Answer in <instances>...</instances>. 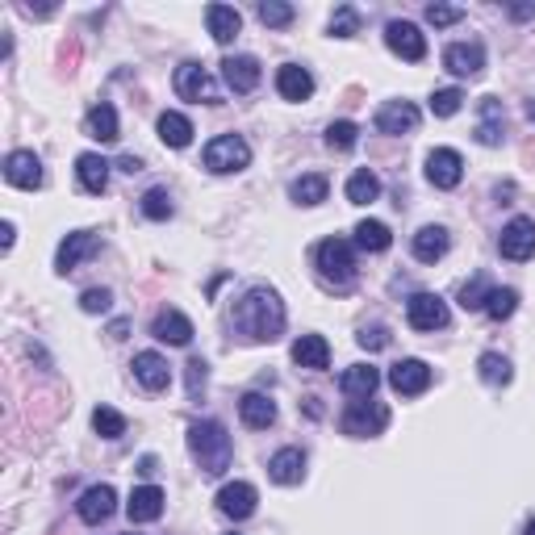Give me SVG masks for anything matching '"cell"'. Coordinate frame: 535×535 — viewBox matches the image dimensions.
Segmentation results:
<instances>
[{
    "mask_svg": "<svg viewBox=\"0 0 535 535\" xmlns=\"http://www.w3.org/2000/svg\"><path fill=\"white\" fill-rule=\"evenodd\" d=\"M230 318H235V330L247 343H272V339L285 335V301H280L277 288L268 285L247 288Z\"/></svg>",
    "mask_w": 535,
    "mask_h": 535,
    "instance_id": "obj_1",
    "label": "cell"
},
{
    "mask_svg": "<svg viewBox=\"0 0 535 535\" xmlns=\"http://www.w3.org/2000/svg\"><path fill=\"white\" fill-rule=\"evenodd\" d=\"M189 452L197 456V465L205 468L209 477H218L230 468V456H235V444H230L226 426L218 418H201V423L189 426Z\"/></svg>",
    "mask_w": 535,
    "mask_h": 535,
    "instance_id": "obj_2",
    "label": "cell"
},
{
    "mask_svg": "<svg viewBox=\"0 0 535 535\" xmlns=\"http://www.w3.org/2000/svg\"><path fill=\"white\" fill-rule=\"evenodd\" d=\"M314 264H318V277L327 280L330 288H347L356 280V251L347 238H322L314 251Z\"/></svg>",
    "mask_w": 535,
    "mask_h": 535,
    "instance_id": "obj_3",
    "label": "cell"
},
{
    "mask_svg": "<svg viewBox=\"0 0 535 535\" xmlns=\"http://www.w3.org/2000/svg\"><path fill=\"white\" fill-rule=\"evenodd\" d=\"M205 168L218 172V176H230V172H243L251 163V147L247 139H238V134H218V139L205 147Z\"/></svg>",
    "mask_w": 535,
    "mask_h": 535,
    "instance_id": "obj_4",
    "label": "cell"
},
{
    "mask_svg": "<svg viewBox=\"0 0 535 535\" xmlns=\"http://www.w3.org/2000/svg\"><path fill=\"white\" fill-rule=\"evenodd\" d=\"M339 426H343V435L351 439H364V435H381L389 426V410L381 406V402H351V406L343 410V418H339Z\"/></svg>",
    "mask_w": 535,
    "mask_h": 535,
    "instance_id": "obj_5",
    "label": "cell"
},
{
    "mask_svg": "<svg viewBox=\"0 0 535 535\" xmlns=\"http://www.w3.org/2000/svg\"><path fill=\"white\" fill-rule=\"evenodd\" d=\"M176 92L184 100H193V105H218V100H222L214 76H209L201 63H180V68H176Z\"/></svg>",
    "mask_w": 535,
    "mask_h": 535,
    "instance_id": "obj_6",
    "label": "cell"
},
{
    "mask_svg": "<svg viewBox=\"0 0 535 535\" xmlns=\"http://www.w3.org/2000/svg\"><path fill=\"white\" fill-rule=\"evenodd\" d=\"M498 251H502L506 259H515V264L531 259L535 256V222L531 218H510L502 226V235H498Z\"/></svg>",
    "mask_w": 535,
    "mask_h": 535,
    "instance_id": "obj_7",
    "label": "cell"
},
{
    "mask_svg": "<svg viewBox=\"0 0 535 535\" xmlns=\"http://www.w3.org/2000/svg\"><path fill=\"white\" fill-rule=\"evenodd\" d=\"M389 389L402 397H418L431 389V368H426V360H397L393 368H389Z\"/></svg>",
    "mask_w": 535,
    "mask_h": 535,
    "instance_id": "obj_8",
    "label": "cell"
},
{
    "mask_svg": "<svg viewBox=\"0 0 535 535\" xmlns=\"http://www.w3.org/2000/svg\"><path fill=\"white\" fill-rule=\"evenodd\" d=\"M426 180L435 184V189H456L460 180H465V159H460V151L452 147H439L426 155Z\"/></svg>",
    "mask_w": 535,
    "mask_h": 535,
    "instance_id": "obj_9",
    "label": "cell"
},
{
    "mask_svg": "<svg viewBox=\"0 0 535 535\" xmlns=\"http://www.w3.org/2000/svg\"><path fill=\"white\" fill-rule=\"evenodd\" d=\"M406 318L414 330H444L447 327V306L444 298H435V293H414V298L406 301Z\"/></svg>",
    "mask_w": 535,
    "mask_h": 535,
    "instance_id": "obj_10",
    "label": "cell"
},
{
    "mask_svg": "<svg viewBox=\"0 0 535 535\" xmlns=\"http://www.w3.org/2000/svg\"><path fill=\"white\" fill-rule=\"evenodd\" d=\"M385 47L393 50V55H402L406 63L426 59V38L418 34V26H410V21H389L385 26Z\"/></svg>",
    "mask_w": 535,
    "mask_h": 535,
    "instance_id": "obj_11",
    "label": "cell"
},
{
    "mask_svg": "<svg viewBox=\"0 0 535 535\" xmlns=\"http://www.w3.org/2000/svg\"><path fill=\"white\" fill-rule=\"evenodd\" d=\"M97 251H100V235H92V230H76V235H68V238L59 243L55 268H59L63 277H68V272H76V268L84 264L89 256H97Z\"/></svg>",
    "mask_w": 535,
    "mask_h": 535,
    "instance_id": "obj_12",
    "label": "cell"
},
{
    "mask_svg": "<svg viewBox=\"0 0 535 535\" xmlns=\"http://www.w3.org/2000/svg\"><path fill=\"white\" fill-rule=\"evenodd\" d=\"M256 502H259V494H256V486H247V481H230V486L218 489V510L226 519H235V523L256 515Z\"/></svg>",
    "mask_w": 535,
    "mask_h": 535,
    "instance_id": "obj_13",
    "label": "cell"
},
{
    "mask_svg": "<svg viewBox=\"0 0 535 535\" xmlns=\"http://www.w3.org/2000/svg\"><path fill=\"white\" fill-rule=\"evenodd\" d=\"M5 180L13 189H38L42 184V159L34 151H9L5 159Z\"/></svg>",
    "mask_w": 535,
    "mask_h": 535,
    "instance_id": "obj_14",
    "label": "cell"
},
{
    "mask_svg": "<svg viewBox=\"0 0 535 535\" xmlns=\"http://www.w3.org/2000/svg\"><path fill=\"white\" fill-rule=\"evenodd\" d=\"M76 510H79V519L84 523H105V519L118 510V494H113V486H89L84 494H79V502H76Z\"/></svg>",
    "mask_w": 535,
    "mask_h": 535,
    "instance_id": "obj_15",
    "label": "cell"
},
{
    "mask_svg": "<svg viewBox=\"0 0 535 535\" xmlns=\"http://www.w3.org/2000/svg\"><path fill=\"white\" fill-rule=\"evenodd\" d=\"M444 68L452 71V76H481L486 71V50L477 47V42H452V47L444 50Z\"/></svg>",
    "mask_w": 535,
    "mask_h": 535,
    "instance_id": "obj_16",
    "label": "cell"
},
{
    "mask_svg": "<svg viewBox=\"0 0 535 535\" xmlns=\"http://www.w3.org/2000/svg\"><path fill=\"white\" fill-rule=\"evenodd\" d=\"M268 477L277 486H301V477H306V452L301 447H280L277 456L268 460Z\"/></svg>",
    "mask_w": 535,
    "mask_h": 535,
    "instance_id": "obj_17",
    "label": "cell"
},
{
    "mask_svg": "<svg viewBox=\"0 0 535 535\" xmlns=\"http://www.w3.org/2000/svg\"><path fill=\"white\" fill-rule=\"evenodd\" d=\"M163 489L159 486H139V489H130V502H126V515L130 523H155L159 515H163Z\"/></svg>",
    "mask_w": 535,
    "mask_h": 535,
    "instance_id": "obj_18",
    "label": "cell"
},
{
    "mask_svg": "<svg viewBox=\"0 0 535 535\" xmlns=\"http://www.w3.org/2000/svg\"><path fill=\"white\" fill-rule=\"evenodd\" d=\"M418 126V110L410 100H385L377 110V130L381 134H410Z\"/></svg>",
    "mask_w": 535,
    "mask_h": 535,
    "instance_id": "obj_19",
    "label": "cell"
},
{
    "mask_svg": "<svg viewBox=\"0 0 535 535\" xmlns=\"http://www.w3.org/2000/svg\"><path fill=\"white\" fill-rule=\"evenodd\" d=\"M151 335H155L159 343L184 347V343H193V322L180 314V309H163V314H155V322H151Z\"/></svg>",
    "mask_w": 535,
    "mask_h": 535,
    "instance_id": "obj_20",
    "label": "cell"
},
{
    "mask_svg": "<svg viewBox=\"0 0 535 535\" xmlns=\"http://www.w3.org/2000/svg\"><path fill=\"white\" fill-rule=\"evenodd\" d=\"M134 377H139L142 389L159 393V389H168L172 368H168V360L159 356V351H139V356H134Z\"/></svg>",
    "mask_w": 535,
    "mask_h": 535,
    "instance_id": "obj_21",
    "label": "cell"
},
{
    "mask_svg": "<svg viewBox=\"0 0 535 535\" xmlns=\"http://www.w3.org/2000/svg\"><path fill=\"white\" fill-rule=\"evenodd\" d=\"M259 63L251 59V55H230V59H222V79H226L235 92H256L259 84Z\"/></svg>",
    "mask_w": 535,
    "mask_h": 535,
    "instance_id": "obj_22",
    "label": "cell"
},
{
    "mask_svg": "<svg viewBox=\"0 0 535 535\" xmlns=\"http://www.w3.org/2000/svg\"><path fill=\"white\" fill-rule=\"evenodd\" d=\"M377 385H381V372L372 364H351L343 377H339V389H343L351 402H368V397L377 393Z\"/></svg>",
    "mask_w": 535,
    "mask_h": 535,
    "instance_id": "obj_23",
    "label": "cell"
},
{
    "mask_svg": "<svg viewBox=\"0 0 535 535\" xmlns=\"http://www.w3.org/2000/svg\"><path fill=\"white\" fill-rule=\"evenodd\" d=\"M205 26H209V34H214V42L230 47V42L238 38V30H243V17H238L235 5H209V9H205Z\"/></svg>",
    "mask_w": 535,
    "mask_h": 535,
    "instance_id": "obj_24",
    "label": "cell"
},
{
    "mask_svg": "<svg viewBox=\"0 0 535 535\" xmlns=\"http://www.w3.org/2000/svg\"><path fill=\"white\" fill-rule=\"evenodd\" d=\"M84 130H89V139H97V142H118V139H121L118 110H113L110 100H100V105H92V110H89V118H84Z\"/></svg>",
    "mask_w": 535,
    "mask_h": 535,
    "instance_id": "obj_25",
    "label": "cell"
},
{
    "mask_svg": "<svg viewBox=\"0 0 535 535\" xmlns=\"http://www.w3.org/2000/svg\"><path fill=\"white\" fill-rule=\"evenodd\" d=\"M76 176L89 193H105L110 189V159L97 155V151H84V155L76 159Z\"/></svg>",
    "mask_w": 535,
    "mask_h": 535,
    "instance_id": "obj_26",
    "label": "cell"
},
{
    "mask_svg": "<svg viewBox=\"0 0 535 535\" xmlns=\"http://www.w3.org/2000/svg\"><path fill=\"white\" fill-rule=\"evenodd\" d=\"M277 92L285 100H309L314 97V76L306 68H298V63H285L277 71Z\"/></svg>",
    "mask_w": 535,
    "mask_h": 535,
    "instance_id": "obj_27",
    "label": "cell"
},
{
    "mask_svg": "<svg viewBox=\"0 0 535 535\" xmlns=\"http://www.w3.org/2000/svg\"><path fill=\"white\" fill-rule=\"evenodd\" d=\"M293 364L309 368V372H322V368L330 364V343L322 335H301L298 343H293Z\"/></svg>",
    "mask_w": 535,
    "mask_h": 535,
    "instance_id": "obj_28",
    "label": "cell"
},
{
    "mask_svg": "<svg viewBox=\"0 0 535 535\" xmlns=\"http://www.w3.org/2000/svg\"><path fill=\"white\" fill-rule=\"evenodd\" d=\"M502 126H506L502 100L486 97L481 100V121H477V142H481V147H498V142H502Z\"/></svg>",
    "mask_w": 535,
    "mask_h": 535,
    "instance_id": "obj_29",
    "label": "cell"
},
{
    "mask_svg": "<svg viewBox=\"0 0 535 535\" xmlns=\"http://www.w3.org/2000/svg\"><path fill=\"white\" fill-rule=\"evenodd\" d=\"M238 414H243V423H247L251 431H268V426L277 423V402L264 393H247L238 402Z\"/></svg>",
    "mask_w": 535,
    "mask_h": 535,
    "instance_id": "obj_30",
    "label": "cell"
},
{
    "mask_svg": "<svg viewBox=\"0 0 535 535\" xmlns=\"http://www.w3.org/2000/svg\"><path fill=\"white\" fill-rule=\"evenodd\" d=\"M447 256V230L444 226H423L414 235V259L423 264H435V259Z\"/></svg>",
    "mask_w": 535,
    "mask_h": 535,
    "instance_id": "obj_31",
    "label": "cell"
},
{
    "mask_svg": "<svg viewBox=\"0 0 535 535\" xmlns=\"http://www.w3.org/2000/svg\"><path fill=\"white\" fill-rule=\"evenodd\" d=\"M330 193L327 176H318V172H309V176H298L293 184H288V197L298 201V205H322Z\"/></svg>",
    "mask_w": 535,
    "mask_h": 535,
    "instance_id": "obj_32",
    "label": "cell"
},
{
    "mask_svg": "<svg viewBox=\"0 0 535 535\" xmlns=\"http://www.w3.org/2000/svg\"><path fill=\"white\" fill-rule=\"evenodd\" d=\"M377 197H381L377 172H368V168L351 172V180H347V201H351V205H368V201H377Z\"/></svg>",
    "mask_w": 535,
    "mask_h": 535,
    "instance_id": "obj_33",
    "label": "cell"
},
{
    "mask_svg": "<svg viewBox=\"0 0 535 535\" xmlns=\"http://www.w3.org/2000/svg\"><path fill=\"white\" fill-rule=\"evenodd\" d=\"M159 139L168 142V147H189L193 142V121L184 118V113H163L159 118Z\"/></svg>",
    "mask_w": 535,
    "mask_h": 535,
    "instance_id": "obj_34",
    "label": "cell"
},
{
    "mask_svg": "<svg viewBox=\"0 0 535 535\" xmlns=\"http://www.w3.org/2000/svg\"><path fill=\"white\" fill-rule=\"evenodd\" d=\"M389 243H393V235H389L385 222L364 218V222L356 226V247H360V251H389Z\"/></svg>",
    "mask_w": 535,
    "mask_h": 535,
    "instance_id": "obj_35",
    "label": "cell"
},
{
    "mask_svg": "<svg viewBox=\"0 0 535 535\" xmlns=\"http://www.w3.org/2000/svg\"><path fill=\"white\" fill-rule=\"evenodd\" d=\"M477 372H481L486 385H510V377H515V372H510V360L498 356V351H486V356L477 360Z\"/></svg>",
    "mask_w": 535,
    "mask_h": 535,
    "instance_id": "obj_36",
    "label": "cell"
},
{
    "mask_svg": "<svg viewBox=\"0 0 535 535\" xmlns=\"http://www.w3.org/2000/svg\"><path fill=\"white\" fill-rule=\"evenodd\" d=\"M92 426H97V435H105V439L126 435V418H121L118 410H110V406H97V410H92Z\"/></svg>",
    "mask_w": 535,
    "mask_h": 535,
    "instance_id": "obj_37",
    "label": "cell"
},
{
    "mask_svg": "<svg viewBox=\"0 0 535 535\" xmlns=\"http://www.w3.org/2000/svg\"><path fill=\"white\" fill-rule=\"evenodd\" d=\"M360 139V126L356 121H330L327 126V147L330 151H351Z\"/></svg>",
    "mask_w": 535,
    "mask_h": 535,
    "instance_id": "obj_38",
    "label": "cell"
},
{
    "mask_svg": "<svg viewBox=\"0 0 535 535\" xmlns=\"http://www.w3.org/2000/svg\"><path fill=\"white\" fill-rule=\"evenodd\" d=\"M519 309V293L515 288H494L489 293V301H486V314L494 318V322H502V318H510Z\"/></svg>",
    "mask_w": 535,
    "mask_h": 535,
    "instance_id": "obj_39",
    "label": "cell"
},
{
    "mask_svg": "<svg viewBox=\"0 0 535 535\" xmlns=\"http://www.w3.org/2000/svg\"><path fill=\"white\" fill-rule=\"evenodd\" d=\"M142 214H147L151 222H163L176 214V205H172V193L168 189H151L147 197H142Z\"/></svg>",
    "mask_w": 535,
    "mask_h": 535,
    "instance_id": "obj_40",
    "label": "cell"
},
{
    "mask_svg": "<svg viewBox=\"0 0 535 535\" xmlns=\"http://www.w3.org/2000/svg\"><path fill=\"white\" fill-rule=\"evenodd\" d=\"M489 293H494V285H489L486 277H477V280H468V285L460 288V306L465 309H486Z\"/></svg>",
    "mask_w": 535,
    "mask_h": 535,
    "instance_id": "obj_41",
    "label": "cell"
},
{
    "mask_svg": "<svg viewBox=\"0 0 535 535\" xmlns=\"http://www.w3.org/2000/svg\"><path fill=\"white\" fill-rule=\"evenodd\" d=\"M259 21H264V26H272V30H280V26H288V21L298 17V9H293V5H280V0H268V5H259Z\"/></svg>",
    "mask_w": 535,
    "mask_h": 535,
    "instance_id": "obj_42",
    "label": "cell"
},
{
    "mask_svg": "<svg viewBox=\"0 0 535 535\" xmlns=\"http://www.w3.org/2000/svg\"><path fill=\"white\" fill-rule=\"evenodd\" d=\"M460 105H465V92L460 89H439L431 97V113L435 118H452V113H460Z\"/></svg>",
    "mask_w": 535,
    "mask_h": 535,
    "instance_id": "obj_43",
    "label": "cell"
},
{
    "mask_svg": "<svg viewBox=\"0 0 535 535\" xmlns=\"http://www.w3.org/2000/svg\"><path fill=\"white\" fill-rule=\"evenodd\" d=\"M110 301H113L110 288H84V293H79V309H84V314H105Z\"/></svg>",
    "mask_w": 535,
    "mask_h": 535,
    "instance_id": "obj_44",
    "label": "cell"
},
{
    "mask_svg": "<svg viewBox=\"0 0 535 535\" xmlns=\"http://www.w3.org/2000/svg\"><path fill=\"white\" fill-rule=\"evenodd\" d=\"M356 26H360V17H356V9H351V5H343V9L330 17V34H335V38H351V34H356Z\"/></svg>",
    "mask_w": 535,
    "mask_h": 535,
    "instance_id": "obj_45",
    "label": "cell"
},
{
    "mask_svg": "<svg viewBox=\"0 0 535 535\" xmlns=\"http://www.w3.org/2000/svg\"><path fill=\"white\" fill-rule=\"evenodd\" d=\"M460 17H465V9H456V5H426V21L431 26H456Z\"/></svg>",
    "mask_w": 535,
    "mask_h": 535,
    "instance_id": "obj_46",
    "label": "cell"
},
{
    "mask_svg": "<svg viewBox=\"0 0 535 535\" xmlns=\"http://www.w3.org/2000/svg\"><path fill=\"white\" fill-rule=\"evenodd\" d=\"M356 339H360V347H368V351H381V347H389V330L385 327H364Z\"/></svg>",
    "mask_w": 535,
    "mask_h": 535,
    "instance_id": "obj_47",
    "label": "cell"
},
{
    "mask_svg": "<svg viewBox=\"0 0 535 535\" xmlns=\"http://www.w3.org/2000/svg\"><path fill=\"white\" fill-rule=\"evenodd\" d=\"M205 368H209L205 360H189V397H197L205 389V377H209Z\"/></svg>",
    "mask_w": 535,
    "mask_h": 535,
    "instance_id": "obj_48",
    "label": "cell"
},
{
    "mask_svg": "<svg viewBox=\"0 0 535 535\" xmlns=\"http://www.w3.org/2000/svg\"><path fill=\"white\" fill-rule=\"evenodd\" d=\"M118 168L134 176V172H142V163H139V159H134V155H121V163H118Z\"/></svg>",
    "mask_w": 535,
    "mask_h": 535,
    "instance_id": "obj_49",
    "label": "cell"
},
{
    "mask_svg": "<svg viewBox=\"0 0 535 535\" xmlns=\"http://www.w3.org/2000/svg\"><path fill=\"white\" fill-rule=\"evenodd\" d=\"M535 13V5H515V9H510V17H519V21H527Z\"/></svg>",
    "mask_w": 535,
    "mask_h": 535,
    "instance_id": "obj_50",
    "label": "cell"
},
{
    "mask_svg": "<svg viewBox=\"0 0 535 535\" xmlns=\"http://www.w3.org/2000/svg\"><path fill=\"white\" fill-rule=\"evenodd\" d=\"M523 535H535V519H531V523H527V527H523Z\"/></svg>",
    "mask_w": 535,
    "mask_h": 535,
    "instance_id": "obj_51",
    "label": "cell"
},
{
    "mask_svg": "<svg viewBox=\"0 0 535 535\" xmlns=\"http://www.w3.org/2000/svg\"><path fill=\"white\" fill-rule=\"evenodd\" d=\"M527 118H531V121H535V100H531V105H527Z\"/></svg>",
    "mask_w": 535,
    "mask_h": 535,
    "instance_id": "obj_52",
    "label": "cell"
}]
</instances>
